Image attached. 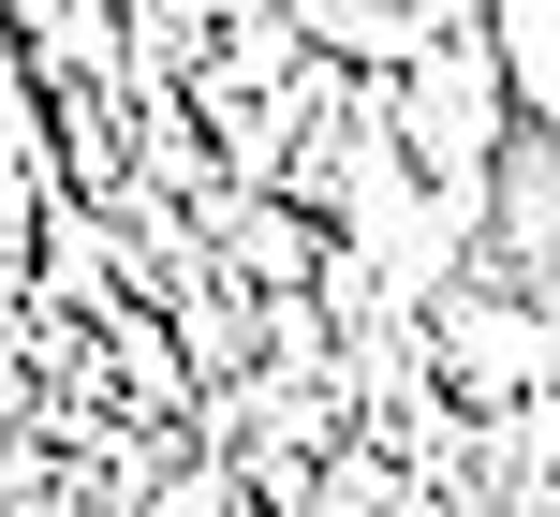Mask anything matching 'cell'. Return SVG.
I'll return each instance as SVG.
<instances>
[{"label": "cell", "instance_id": "cell-1", "mask_svg": "<svg viewBox=\"0 0 560 517\" xmlns=\"http://www.w3.org/2000/svg\"><path fill=\"white\" fill-rule=\"evenodd\" d=\"M487 266H502L516 311H546V118H502V163H487Z\"/></svg>", "mask_w": 560, "mask_h": 517}]
</instances>
